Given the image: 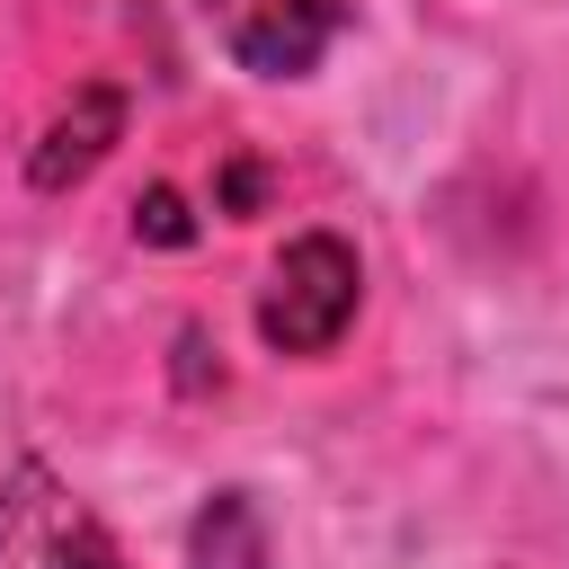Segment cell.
I'll list each match as a JSON object with an SVG mask.
<instances>
[{"instance_id": "obj_5", "label": "cell", "mask_w": 569, "mask_h": 569, "mask_svg": "<svg viewBox=\"0 0 569 569\" xmlns=\"http://www.w3.org/2000/svg\"><path fill=\"white\" fill-rule=\"evenodd\" d=\"M133 231H142V240H187L196 222H187L178 187H151V196H142V213H133Z\"/></svg>"}, {"instance_id": "obj_2", "label": "cell", "mask_w": 569, "mask_h": 569, "mask_svg": "<svg viewBox=\"0 0 569 569\" xmlns=\"http://www.w3.org/2000/svg\"><path fill=\"white\" fill-rule=\"evenodd\" d=\"M0 569H124V551L44 462H18L0 471Z\"/></svg>"}, {"instance_id": "obj_4", "label": "cell", "mask_w": 569, "mask_h": 569, "mask_svg": "<svg viewBox=\"0 0 569 569\" xmlns=\"http://www.w3.org/2000/svg\"><path fill=\"white\" fill-rule=\"evenodd\" d=\"M107 133H116V89H80V116H62V124L44 133V151H36V187L80 178V169L107 151Z\"/></svg>"}, {"instance_id": "obj_1", "label": "cell", "mask_w": 569, "mask_h": 569, "mask_svg": "<svg viewBox=\"0 0 569 569\" xmlns=\"http://www.w3.org/2000/svg\"><path fill=\"white\" fill-rule=\"evenodd\" d=\"M356 302H365L356 249H347L338 231H302V240L276 249V267H267V284H258V329H267V347H284V356H329V347L347 338Z\"/></svg>"}, {"instance_id": "obj_3", "label": "cell", "mask_w": 569, "mask_h": 569, "mask_svg": "<svg viewBox=\"0 0 569 569\" xmlns=\"http://www.w3.org/2000/svg\"><path fill=\"white\" fill-rule=\"evenodd\" d=\"M204 18H213L222 53H231L240 71H258V80H302V71L338 44L347 0H204Z\"/></svg>"}]
</instances>
